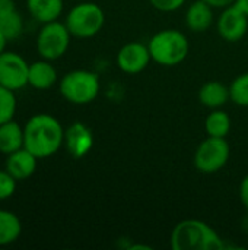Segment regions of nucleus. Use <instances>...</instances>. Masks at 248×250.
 <instances>
[{
  "instance_id": "f8f14e48",
  "label": "nucleus",
  "mask_w": 248,
  "mask_h": 250,
  "mask_svg": "<svg viewBox=\"0 0 248 250\" xmlns=\"http://www.w3.org/2000/svg\"><path fill=\"white\" fill-rule=\"evenodd\" d=\"M37 161L38 158L23 146L7 155L6 163H4V170L10 176H13L18 182H22V180L29 179L35 173Z\"/></svg>"
},
{
  "instance_id": "c85d7f7f",
  "label": "nucleus",
  "mask_w": 248,
  "mask_h": 250,
  "mask_svg": "<svg viewBox=\"0 0 248 250\" xmlns=\"http://www.w3.org/2000/svg\"><path fill=\"white\" fill-rule=\"evenodd\" d=\"M237 4L248 15V0H237Z\"/></svg>"
},
{
  "instance_id": "7ed1b4c3",
  "label": "nucleus",
  "mask_w": 248,
  "mask_h": 250,
  "mask_svg": "<svg viewBox=\"0 0 248 250\" xmlns=\"http://www.w3.org/2000/svg\"><path fill=\"white\" fill-rule=\"evenodd\" d=\"M151 57L155 63L172 67L186 60L189 56L190 44L187 37L177 29H162L148 42Z\"/></svg>"
},
{
  "instance_id": "1a4fd4ad",
  "label": "nucleus",
  "mask_w": 248,
  "mask_h": 250,
  "mask_svg": "<svg viewBox=\"0 0 248 250\" xmlns=\"http://www.w3.org/2000/svg\"><path fill=\"white\" fill-rule=\"evenodd\" d=\"M218 34L228 42H237L248 31V15L235 3L222 10L216 22Z\"/></svg>"
},
{
  "instance_id": "20e7f679",
  "label": "nucleus",
  "mask_w": 248,
  "mask_h": 250,
  "mask_svg": "<svg viewBox=\"0 0 248 250\" xmlns=\"http://www.w3.org/2000/svg\"><path fill=\"white\" fill-rule=\"evenodd\" d=\"M61 97L76 105H85L92 103L101 89L99 76L95 72L76 69L67 72L60 81Z\"/></svg>"
},
{
  "instance_id": "9b49d317",
  "label": "nucleus",
  "mask_w": 248,
  "mask_h": 250,
  "mask_svg": "<svg viewBox=\"0 0 248 250\" xmlns=\"http://www.w3.org/2000/svg\"><path fill=\"white\" fill-rule=\"evenodd\" d=\"M64 146L76 160L86 157L94 146V135L91 129L82 122L72 123L64 130Z\"/></svg>"
},
{
  "instance_id": "9d476101",
  "label": "nucleus",
  "mask_w": 248,
  "mask_h": 250,
  "mask_svg": "<svg viewBox=\"0 0 248 250\" xmlns=\"http://www.w3.org/2000/svg\"><path fill=\"white\" fill-rule=\"evenodd\" d=\"M152 57L148 44L137 41L127 42L123 45L117 54V66L121 72L127 75H137L143 72L151 63Z\"/></svg>"
},
{
  "instance_id": "b1692460",
  "label": "nucleus",
  "mask_w": 248,
  "mask_h": 250,
  "mask_svg": "<svg viewBox=\"0 0 248 250\" xmlns=\"http://www.w3.org/2000/svg\"><path fill=\"white\" fill-rule=\"evenodd\" d=\"M187 0H149V3L159 12H174L183 4H186Z\"/></svg>"
},
{
  "instance_id": "ddd939ff",
  "label": "nucleus",
  "mask_w": 248,
  "mask_h": 250,
  "mask_svg": "<svg viewBox=\"0 0 248 250\" xmlns=\"http://www.w3.org/2000/svg\"><path fill=\"white\" fill-rule=\"evenodd\" d=\"M57 82V70L50 60H37L29 64L28 85L38 91H47Z\"/></svg>"
},
{
  "instance_id": "423d86ee",
  "label": "nucleus",
  "mask_w": 248,
  "mask_h": 250,
  "mask_svg": "<svg viewBox=\"0 0 248 250\" xmlns=\"http://www.w3.org/2000/svg\"><path fill=\"white\" fill-rule=\"evenodd\" d=\"M70 38L72 34L69 32L66 23L58 21L42 23V28L39 29L35 41L37 51L41 59L54 62L66 54L70 45Z\"/></svg>"
},
{
  "instance_id": "4468645a",
  "label": "nucleus",
  "mask_w": 248,
  "mask_h": 250,
  "mask_svg": "<svg viewBox=\"0 0 248 250\" xmlns=\"http://www.w3.org/2000/svg\"><path fill=\"white\" fill-rule=\"evenodd\" d=\"M213 23V7L205 0L191 3L186 12V25L193 32H205Z\"/></svg>"
},
{
  "instance_id": "aec40b11",
  "label": "nucleus",
  "mask_w": 248,
  "mask_h": 250,
  "mask_svg": "<svg viewBox=\"0 0 248 250\" xmlns=\"http://www.w3.org/2000/svg\"><path fill=\"white\" fill-rule=\"evenodd\" d=\"M0 31L7 37L9 41L19 38L23 32L22 15L16 9L0 13Z\"/></svg>"
},
{
  "instance_id": "dca6fc26",
  "label": "nucleus",
  "mask_w": 248,
  "mask_h": 250,
  "mask_svg": "<svg viewBox=\"0 0 248 250\" xmlns=\"http://www.w3.org/2000/svg\"><path fill=\"white\" fill-rule=\"evenodd\" d=\"M63 0H26L29 15L41 23L57 21L63 13Z\"/></svg>"
},
{
  "instance_id": "f03ea898",
  "label": "nucleus",
  "mask_w": 248,
  "mask_h": 250,
  "mask_svg": "<svg viewBox=\"0 0 248 250\" xmlns=\"http://www.w3.org/2000/svg\"><path fill=\"white\" fill-rule=\"evenodd\" d=\"M170 245L172 250H222V237L205 221L183 220L171 233Z\"/></svg>"
},
{
  "instance_id": "f257e3e1",
  "label": "nucleus",
  "mask_w": 248,
  "mask_h": 250,
  "mask_svg": "<svg viewBox=\"0 0 248 250\" xmlns=\"http://www.w3.org/2000/svg\"><path fill=\"white\" fill-rule=\"evenodd\" d=\"M64 145V129L51 114H35L23 126V146L38 160L54 155Z\"/></svg>"
},
{
  "instance_id": "5701e85b",
  "label": "nucleus",
  "mask_w": 248,
  "mask_h": 250,
  "mask_svg": "<svg viewBox=\"0 0 248 250\" xmlns=\"http://www.w3.org/2000/svg\"><path fill=\"white\" fill-rule=\"evenodd\" d=\"M18 180L10 176L6 170H0V201H6L16 192Z\"/></svg>"
},
{
  "instance_id": "39448f33",
  "label": "nucleus",
  "mask_w": 248,
  "mask_h": 250,
  "mask_svg": "<svg viewBox=\"0 0 248 250\" xmlns=\"http://www.w3.org/2000/svg\"><path fill=\"white\" fill-rule=\"evenodd\" d=\"M64 23L72 37L82 40L92 38L104 28L105 13L96 3L85 1L69 10Z\"/></svg>"
},
{
  "instance_id": "4be33fe9",
  "label": "nucleus",
  "mask_w": 248,
  "mask_h": 250,
  "mask_svg": "<svg viewBox=\"0 0 248 250\" xmlns=\"http://www.w3.org/2000/svg\"><path fill=\"white\" fill-rule=\"evenodd\" d=\"M16 107H18V101L15 92L0 85V125L15 117Z\"/></svg>"
},
{
  "instance_id": "6ab92c4d",
  "label": "nucleus",
  "mask_w": 248,
  "mask_h": 250,
  "mask_svg": "<svg viewBox=\"0 0 248 250\" xmlns=\"http://www.w3.org/2000/svg\"><path fill=\"white\" fill-rule=\"evenodd\" d=\"M205 130L208 136L227 138L231 130V117L224 110H212L205 120Z\"/></svg>"
},
{
  "instance_id": "a878e982",
  "label": "nucleus",
  "mask_w": 248,
  "mask_h": 250,
  "mask_svg": "<svg viewBox=\"0 0 248 250\" xmlns=\"http://www.w3.org/2000/svg\"><path fill=\"white\" fill-rule=\"evenodd\" d=\"M208 4H210L213 9H225L228 6H232L237 3V0H205Z\"/></svg>"
},
{
  "instance_id": "bb28decb",
  "label": "nucleus",
  "mask_w": 248,
  "mask_h": 250,
  "mask_svg": "<svg viewBox=\"0 0 248 250\" xmlns=\"http://www.w3.org/2000/svg\"><path fill=\"white\" fill-rule=\"evenodd\" d=\"M12 9H16V4L13 0H0V13L12 10Z\"/></svg>"
},
{
  "instance_id": "f3484780",
  "label": "nucleus",
  "mask_w": 248,
  "mask_h": 250,
  "mask_svg": "<svg viewBox=\"0 0 248 250\" xmlns=\"http://www.w3.org/2000/svg\"><path fill=\"white\" fill-rule=\"evenodd\" d=\"M23 148V127L13 119L0 125V154L9 155Z\"/></svg>"
},
{
  "instance_id": "0eeeda50",
  "label": "nucleus",
  "mask_w": 248,
  "mask_h": 250,
  "mask_svg": "<svg viewBox=\"0 0 248 250\" xmlns=\"http://www.w3.org/2000/svg\"><path fill=\"white\" fill-rule=\"evenodd\" d=\"M231 155V148L227 138L208 136L196 149L194 167L203 174H215L221 171Z\"/></svg>"
},
{
  "instance_id": "a211bd4d",
  "label": "nucleus",
  "mask_w": 248,
  "mask_h": 250,
  "mask_svg": "<svg viewBox=\"0 0 248 250\" xmlns=\"http://www.w3.org/2000/svg\"><path fill=\"white\" fill-rule=\"evenodd\" d=\"M22 234V223L16 214L7 209H0V246H9Z\"/></svg>"
},
{
  "instance_id": "6e6552de",
  "label": "nucleus",
  "mask_w": 248,
  "mask_h": 250,
  "mask_svg": "<svg viewBox=\"0 0 248 250\" xmlns=\"http://www.w3.org/2000/svg\"><path fill=\"white\" fill-rule=\"evenodd\" d=\"M29 63L15 51L0 54V85L16 92L28 86Z\"/></svg>"
},
{
  "instance_id": "2eb2a0df",
  "label": "nucleus",
  "mask_w": 248,
  "mask_h": 250,
  "mask_svg": "<svg viewBox=\"0 0 248 250\" xmlns=\"http://www.w3.org/2000/svg\"><path fill=\"white\" fill-rule=\"evenodd\" d=\"M229 100H231L229 86H227L225 83L219 81H209L203 83V86L199 89V101L206 108H210V110L221 108Z\"/></svg>"
},
{
  "instance_id": "cd10ccee",
  "label": "nucleus",
  "mask_w": 248,
  "mask_h": 250,
  "mask_svg": "<svg viewBox=\"0 0 248 250\" xmlns=\"http://www.w3.org/2000/svg\"><path fill=\"white\" fill-rule=\"evenodd\" d=\"M7 42H9V40H7V37L0 31V54L1 53H4L6 51V47H7Z\"/></svg>"
},
{
  "instance_id": "393cba45",
  "label": "nucleus",
  "mask_w": 248,
  "mask_h": 250,
  "mask_svg": "<svg viewBox=\"0 0 248 250\" xmlns=\"http://www.w3.org/2000/svg\"><path fill=\"white\" fill-rule=\"evenodd\" d=\"M240 199H241L243 207L248 211V174L241 180V185H240Z\"/></svg>"
},
{
  "instance_id": "412c9836",
  "label": "nucleus",
  "mask_w": 248,
  "mask_h": 250,
  "mask_svg": "<svg viewBox=\"0 0 248 250\" xmlns=\"http://www.w3.org/2000/svg\"><path fill=\"white\" fill-rule=\"evenodd\" d=\"M231 101L237 105L248 107V73L238 75L229 85Z\"/></svg>"
}]
</instances>
